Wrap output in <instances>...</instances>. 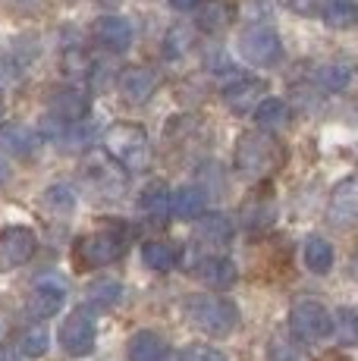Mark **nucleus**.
<instances>
[{
  "instance_id": "1",
  "label": "nucleus",
  "mask_w": 358,
  "mask_h": 361,
  "mask_svg": "<svg viewBox=\"0 0 358 361\" xmlns=\"http://www.w3.org/2000/svg\"><path fill=\"white\" fill-rule=\"evenodd\" d=\"M286 164V148L271 132H242L236 142V170L245 179H267Z\"/></svg>"
},
{
  "instance_id": "2",
  "label": "nucleus",
  "mask_w": 358,
  "mask_h": 361,
  "mask_svg": "<svg viewBox=\"0 0 358 361\" xmlns=\"http://www.w3.org/2000/svg\"><path fill=\"white\" fill-rule=\"evenodd\" d=\"M183 311L192 327L208 336H226L239 327V308L223 295H189L183 302Z\"/></svg>"
},
{
  "instance_id": "3",
  "label": "nucleus",
  "mask_w": 358,
  "mask_h": 361,
  "mask_svg": "<svg viewBox=\"0 0 358 361\" xmlns=\"http://www.w3.org/2000/svg\"><path fill=\"white\" fill-rule=\"evenodd\" d=\"M104 151L113 157L120 166H126L129 173H142L151 164V145L142 126L132 123H116L104 132Z\"/></svg>"
},
{
  "instance_id": "4",
  "label": "nucleus",
  "mask_w": 358,
  "mask_h": 361,
  "mask_svg": "<svg viewBox=\"0 0 358 361\" xmlns=\"http://www.w3.org/2000/svg\"><path fill=\"white\" fill-rule=\"evenodd\" d=\"M123 252H126V233H120V230H98V233L82 235V239L75 242L73 258H75V267L98 270V267H107V264L120 261Z\"/></svg>"
},
{
  "instance_id": "5",
  "label": "nucleus",
  "mask_w": 358,
  "mask_h": 361,
  "mask_svg": "<svg viewBox=\"0 0 358 361\" xmlns=\"http://www.w3.org/2000/svg\"><path fill=\"white\" fill-rule=\"evenodd\" d=\"M289 330L302 343H321L333 333V314L314 298H302L289 311Z\"/></svg>"
},
{
  "instance_id": "6",
  "label": "nucleus",
  "mask_w": 358,
  "mask_h": 361,
  "mask_svg": "<svg viewBox=\"0 0 358 361\" xmlns=\"http://www.w3.org/2000/svg\"><path fill=\"white\" fill-rule=\"evenodd\" d=\"M94 343H98V327H94L92 311L75 308L60 327V349L70 358H85L94 352Z\"/></svg>"
},
{
  "instance_id": "7",
  "label": "nucleus",
  "mask_w": 358,
  "mask_h": 361,
  "mask_svg": "<svg viewBox=\"0 0 358 361\" xmlns=\"http://www.w3.org/2000/svg\"><path fill=\"white\" fill-rule=\"evenodd\" d=\"M236 47L245 63H252V66H271V63H277L280 54H283L280 35L273 29H267V25H252V29H245L239 35Z\"/></svg>"
},
{
  "instance_id": "8",
  "label": "nucleus",
  "mask_w": 358,
  "mask_h": 361,
  "mask_svg": "<svg viewBox=\"0 0 358 361\" xmlns=\"http://www.w3.org/2000/svg\"><path fill=\"white\" fill-rule=\"evenodd\" d=\"M38 252V235L29 226H4L0 230V270L23 267Z\"/></svg>"
},
{
  "instance_id": "9",
  "label": "nucleus",
  "mask_w": 358,
  "mask_h": 361,
  "mask_svg": "<svg viewBox=\"0 0 358 361\" xmlns=\"http://www.w3.org/2000/svg\"><path fill=\"white\" fill-rule=\"evenodd\" d=\"M63 302H66L63 283L54 280V276H41L29 293V314L35 317V321H47V317H54L63 308Z\"/></svg>"
},
{
  "instance_id": "10",
  "label": "nucleus",
  "mask_w": 358,
  "mask_h": 361,
  "mask_svg": "<svg viewBox=\"0 0 358 361\" xmlns=\"http://www.w3.org/2000/svg\"><path fill=\"white\" fill-rule=\"evenodd\" d=\"M88 110V94L82 88H57L51 94V120H60L63 126H75V123H85Z\"/></svg>"
},
{
  "instance_id": "11",
  "label": "nucleus",
  "mask_w": 358,
  "mask_h": 361,
  "mask_svg": "<svg viewBox=\"0 0 358 361\" xmlns=\"http://www.w3.org/2000/svg\"><path fill=\"white\" fill-rule=\"evenodd\" d=\"M267 92L264 79H233L223 85V104L233 114H249L261 104V94Z\"/></svg>"
},
{
  "instance_id": "12",
  "label": "nucleus",
  "mask_w": 358,
  "mask_h": 361,
  "mask_svg": "<svg viewBox=\"0 0 358 361\" xmlns=\"http://www.w3.org/2000/svg\"><path fill=\"white\" fill-rule=\"evenodd\" d=\"M116 85H120V94H123L126 104H144L151 94H154L157 75L144 66H129V69H123V75H120Z\"/></svg>"
},
{
  "instance_id": "13",
  "label": "nucleus",
  "mask_w": 358,
  "mask_h": 361,
  "mask_svg": "<svg viewBox=\"0 0 358 361\" xmlns=\"http://www.w3.org/2000/svg\"><path fill=\"white\" fill-rule=\"evenodd\" d=\"M94 41L98 44H104L107 51H126L129 44H132V25H129V19L123 16H101L98 23H94Z\"/></svg>"
},
{
  "instance_id": "14",
  "label": "nucleus",
  "mask_w": 358,
  "mask_h": 361,
  "mask_svg": "<svg viewBox=\"0 0 358 361\" xmlns=\"http://www.w3.org/2000/svg\"><path fill=\"white\" fill-rule=\"evenodd\" d=\"M358 214V183L355 176H346L340 185L333 189V198H330V220L336 226H349Z\"/></svg>"
},
{
  "instance_id": "15",
  "label": "nucleus",
  "mask_w": 358,
  "mask_h": 361,
  "mask_svg": "<svg viewBox=\"0 0 358 361\" xmlns=\"http://www.w3.org/2000/svg\"><path fill=\"white\" fill-rule=\"evenodd\" d=\"M38 148V135L29 126H19V123H6L0 126V154L10 157H29Z\"/></svg>"
},
{
  "instance_id": "16",
  "label": "nucleus",
  "mask_w": 358,
  "mask_h": 361,
  "mask_svg": "<svg viewBox=\"0 0 358 361\" xmlns=\"http://www.w3.org/2000/svg\"><path fill=\"white\" fill-rule=\"evenodd\" d=\"M195 274H198V280L208 283L211 289H226L236 283L239 270H236V264L230 258H223V255H208V258L195 267Z\"/></svg>"
},
{
  "instance_id": "17",
  "label": "nucleus",
  "mask_w": 358,
  "mask_h": 361,
  "mask_svg": "<svg viewBox=\"0 0 358 361\" xmlns=\"http://www.w3.org/2000/svg\"><path fill=\"white\" fill-rule=\"evenodd\" d=\"M126 358L129 361H163L167 358V343H163V336H157V333L139 330L129 336Z\"/></svg>"
},
{
  "instance_id": "18",
  "label": "nucleus",
  "mask_w": 358,
  "mask_h": 361,
  "mask_svg": "<svg viewBox=\"0 0 358 361\" xmlns=\"http://www.w3.org/2000/svg\"><path fill=\"white\" fill-rule=\"evenodd\" d=\"M195 239L208 248H223L233 239V224L223 214H202L195 226Z\"/></svg>"
},
{
  "instance_id": "19",
  "label": "nucleus",
  "mask_w": 358,
  "mask_h": 361,
  "mask_svg": "<svg viewBox=\"0 0 358 361\" xmlns=\"http://www.w3.org/2000/svg\"><path fill=\"white\" fill-rule=\"evenodd\" d=\"M204 207H208V198L195 185H183L170 195V214L179 220H198L204 214Z\"/></svg>"
},
{
  "instance_id": "20",
  "label": "nucleus",
  "mask_w": 358,
  "mask_h": 361,
  "mask_svg": "<svg viewBox=\"0 0 358 361\" xmlns=\"http://www.w3.org/2000/svg\"><path fill=\"white\" fill-rule=\"evenodd\" d=\"M142 261H144V267L154 270V274H170V270L179 264V248L173 245V242H163V239L144 242Z\"/></svg>"
},
{
  "instance_id": "21",
  "label": "nucleus",
  "mask_w": 358,
  "mask_h": 361,
  "mask_svg": "<svg viewBox=\"0 0 358 361\" xmlns=\"http://www.w3.org/2000/svg\"><path fill=\"white\" fill-rule=\"evenodd\" d=\"M292 120L289 114V104L280 101V98H267L254 107V123H258L261 132H271V129H283L286 123Z\"/></svg>"
},
{
  "instance_id": "22",
  "label": "nucleus",
  "mask_w": 358,
  "mask_h": 361,
  "mask_svg": "<svg viewBox=\"0 0 358 361\" xmlns=\"http://www.w3.org/2000/svg\"><path fill=\"white\" fill-rule=\"evenodd\" d=\"M302 255H305V267L311 270V274H327V270L333 267V261H336L333 245H330L327 239H321V235H308Z\"/></svg>"
},
{
  "instance_id": "23",
  "label": "nucleus",
  "mask_w": 358,
  "mask_h": 361,
  "mask_svg": "<svg viewBox=\"0 0 358 361\" xmlns=\"http://www.w3.org/2000/svg\"><path fill=\"white\" fill-rule=\"evenodd\" d=\"M273 217H277V207H273V201L264 198V195H254L242 204V220L249 230H264V226L273 224Z\"/></svg>"
},
{
  "instance_id": "24",
  "label": "nucleus",
  "mask_w": 358,
  "mask_h": 361,
  "mask_svg": "<svg viewBox=\"0 0 358 361\" xmlns=\"http://www.w3.org/2000/svg\"><path fill=\"white\" fill-rule=\"evenodd\" d=\"M142 211L148 214L151 220H157V224H163L170 214V192L163 183H151L148 189L142 192Z\"/></svg>"
},
{
  "instance_id": "25",
  "label": "nucleus",
  "mask_w": 358,
  "mask_h": 361,
  "mask_svg": "<svg viewBox=\"0 0 358 361\" xmlns=\"http://www.w3.org/2000/svg\"><path fill=\"white\" fill-rule=\"evenodd\" d=\"M230 19H233L230 4H223V0H211V4L198 13V29L208 32V35H217L230 25Z\"/></svg>"
},
{
  "instance_id": "26",
  "label": "nucleus",
  "mask_w": 358,
  "mask_h": 361,
  "mask_svg": "<svg viewBox=\"0 0 358 361\" xmlns=\"http://www.w3.org/2000/svg\"><path fill=\"white\" fill-rule=\"evenodd\" d=\"M85 295H88V305H94V308H113L123 298V286L116 280H94Z\"/></svg>"
},
{
  "instance_id": "27",
  "label": "nucleus",
  "mask_w": 358,
  "mask_h": 361,
  "mask_svg": "<svg viewBox=\"0 0 358 361\" xmlns=\"http://www.w3.org/2000/svg\"><path fill=\"white\" fill-rule=\"evenodd\" d=\"M323 23L330 29H349L355 23V0H327L323 6Z\"/></svg>"
},
{
  "instance_id": "28",
  "label": "nucleus",
  "mask_w": 358,
  "mask_h": 361,
  "mask_svg": "<svg viewBox=\"0 0 358 361\" xmlns=\"http://www.w3.org/2000/svg\"><path fill=\"white\" fill-rule=\"evenodd\" d=\"M349 79H352V69L346 63H327L318 69V82L327 92H342L349 85Z\"/></svg>"
},
{
  "instance_id": "29",
  "label": "nucleus",
  "mask_w": 358,
  "mask_h": 361,
  "mask_svg": "<svg viewBox=\"0 0 358 361\" xmlns=\"http://www.w3.org/2000/svg\"><path fill=\"white\" fill-rule=\"evenodd\" d=\"M47 345H51V336H47L44 327H32L23 333V339H19V352H23L25 358H41L47 352Z\"/></svg>"
},
{
  "instance_id": "30",
  "label": "nucleus",
  "mask_w": 358,
  "mask_h": 361,
  "mask_svg": "<svg viewBox=\"0 0 358 361\" xmlns=\"http://www.w3.org/2000/svg\"><path fill=\"white\" fill-rule=\"evenodd\" d=\"M333 333L340 336L342 345H352V343H355V311H352V308L336 311V317H333Z\"/></svg>"
},
{
  "instance_id": "31",
  "label": "nucleus",
  "mask_w": 358,
  "mask_h": 361,
  "mask_svg": "<svg viewBox=\"0 0 358 361\" xmlns=\"http://www.w3.org/2000/svg\"><path fill=\"white\" fill-rule=\"evenodd\" d=\"M44 204L51 207V211H73L75 204V195L70 192V185H51V189L44 192Z\"/></svg>"
},
{
  "instance_id": "32",
  "label": "nucleus",
  "mask_w": 358,
  "mask_h": 361,
  "mask_svg": "<svg viewBox=\"0 0 358 361\" xmlns=\"http://www.w3.org/2000/svg\"><path fill=\"white\" fill-rule=\"evenodd\" d=\"M267 361H299V349L286 336H273L267 345Z\"/></svg>"
},
{
  "instance_id": "33",
  "label": "nucleus",
  "mask_w": 358,
  "mask_h": 361,
  "mask_svg": "<svg viewBox=\"0 0 358 361\" xmlns=\"http://www.w3.org/2000/svg\"><path fill=\"white\" fill-rule=\"evenodd\" d=\"M179 361H226V355L217 349H211V345H189Z\"/></svg>"
},
{
  "instance_id": "34",
  "label": "nucleus",
  "mask_w": 358,
  "mask_h": 361,
  "mask_svg": "<svg viewBox=\"0 0 358 361\" xmlns=\"http://www.w3.org/2000/svg\"><path fill=\"white\" fill-rule=\"evenodd\" d=\"M185 44H189V32H183L176 25V29L167 35V51H163V54H167V57H179V54L185 51Z\"/></svg>"
},
{
  "instance_id": "35",
  "label": "nucleus",
  "mask_w": 358,
  "mask_h": 361,
  "mask_svg": "<svg viewBox=\"0 0 358 361\" xmlns=\"http://www.w3.org/2000/svg\"><path fill=\"white\" fill-rule=\"evenodd\" d=\"M198 4H202V0H170V6H173V10H179V13H185V10H195Z\"/></svg>"
},
{
  "instance_id": "36",
  "label": "nucleus",
  "mask_w": 358,
  "mask_h": 361,
  "mask_svg": "<svg viewBox=\"0 0 358 361\" xmlns=\"http://www.w3.org/2000/svg\"><path fill=\"white\" fill-rule=\"evenodd\" d=\"M289 6H292L295 13H311V6H314V0H286Z\"/></svg>"
},
{
  "instance_id": "37",
  "label": "nucleus",
  "mask_w": 358,
  "mask_h": 361,
  "mask_svg": "<svg viewBox=\"0 0 358 361\" xmlns=\"http://www.w3.org/2000/svg\"><path fill=\"white\" fill-rule=\"evenodd\" d=\"M6 179H10V166H6V161L0 157V185H4Z\"/></svg>"
},
{
  "instance_id": "38",
  "label": "nucleus",
  "mask_w": 358,
  "mask_h": 361,
  "mask_svg": "<svg viewBox=\"0 0 358 361\" xmlns=\"http://www.w3.org/2000/svg\"><path fill=\"white\" fill-rule=\"evenodd\" d=\"M0 116H4V104H0Z\"/></svg>"
}]
</instances>
